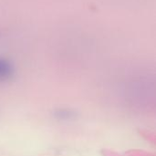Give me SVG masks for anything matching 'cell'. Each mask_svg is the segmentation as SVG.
I'll return each mask as SVG.
<instances>
[{
	"label": "cell",
	"mask_w": 156,
	"mask_h": 156,
	"mask_svg": "<svg viewBox=\"0 0 156 156\" xmlns=\"http://www.w3.org/2000/svg\"><path fill=\"white\" fill-rule=\"evenodd\" d=\"M14 69L12 65L5 59L0 58V82H5L13 76Z\"/></svg>",
	"instance_id": "6da1fadb"
},
{
	"label": "cell",
	"mask_w": 156,
	"mask_h": 156,
	"mask_svg": "<svg viewBox=\"0 0 156 156\" xmlns=\"http://www.w3.org/2000/svg\"><path fill=\"white\" fill-rule=\"evenodd\" d=\"M53 115L57 120L62 121V122L71 121L76 117L75 112L72 111L71 109H68V108H58L54 111Z\"/></svg>",
	"instance_id": "7a4b0ae2"
}]
</instances>
